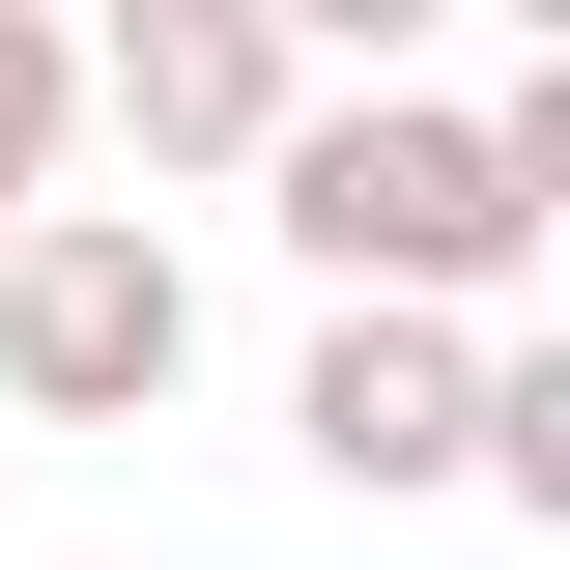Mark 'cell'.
<instances>
[{"label": "cell", "mask_w": 570, "mask_h": 570, "mask_svg": "<svg viewBox=\"0 0 570 570\" xmlns=\"http://www.w3.org/2000/svg\"><path fill=\"white\" fill-rule=\"evenodd\" d=\"M257 228L314 285H456V314H485L513 257H542V171H513V115H456V86H314V115H285V171H257Z\"/></svg>", "instance_id": "obj_1"}, {"label": "cell", "mask_w": 570, "mask_h": 570, "mask_svg": "<svg viewBox=\"0 0 570 570\" xmlns=\"http://www.w3.org/2000/svg\"><path fill=\"white\" fill-rule=\"evenodd\" d=\"M485 314L456 285H314V371H285V456L343 513H428V485H485Z\"/></svg>", "instance_id": "obj_2"}, {"label": "cell", "mask_w": 570, "mask_h": 570, "mask_svg": "<svg viewBox=\"0 0 570 570\" xmlns=\"http://www.w3.org/2000/svg\"><path fill=\"white\" fill-rule=\"evenodd\" d=\"M171 371H200V257L142 200H29L0 228V400L29 428H142Z\"/></svg>", "instance_id": "obj_3"}, {"label": "cell", "mask_w": 570, "mask_h": 570, "mask_svg": "<svg viewBox=\"0 0 570 570\" xmlns=\"http://www.w3.org/2000/svg\"><path fill=\"white\" fill-rule=\"evenodd\" d=\"M86 58H115V171H285V115H314L285 0H86Z\"/></svg>", "instance_id": "obj_4"}, {"label": "cell", "mask_w": 570, "mask_h": 570, "mask_svg": "<svg viewBox=\"0 0 570 570\" xmlns=\"http://www.w3.org/2000/svg\"><path fill=\"white\" fill-rule=\"evenodd\" d=\"M86 142H115V58H86V0H0V171L58 200Z\"/></svg>", "instance_id": "obj_5"}, {"label": "cell", "mask_w": 570, "mask_h": 570, "mask_svg": "<svg viewBox=\"0 0 570 570\" xmlns=\"http://www.w3.org/2000/svg\"><path fill=\"white\" fill-rule=\"evenodd\" d=\"M485 513H542V542H570V343L485 371Z\"/></svg>", "instance_id": "obj_6"}, {"label": "cell", "mask_w": 570, "mask_h": 570, "mask_svg": "<svg viewBox=\"0 0 570 570\" xmlns=\"http://www.w3.org/2000/svg\"><path fill=\"white\" fill-rule=\"evenodd\" d=\"M485 115H513V171H542V228H570V29H542L513 86H485Z\"/></svg>", "instance_id": "obj_7"}, {"label": "cell", "mask_w": 570, "mask_h": 570, "mask_svg": "<svg viewBox=\"0 0 570 570\" xmlns=\"http://www.w3.org/2000/svg\"><path fill=\"white\" fill-rule=\"evenodd\" d=\"M285 29H314V58H400V29H456V0H285Z\"/></svg>", "instance_id": "obj_8"}, {"label": "cell", "mask_w": 570, "mask_h": 570, "mask_svg": "<svg viewBox=\"0 0 570 570\" xmlns=\"http://www.w3.org/2000/svg\"><path fill=\"white\" fill-rule=\"evenodd\" d=\"M0 228H29V171H0Z\"/></svg>", "instance_id": "obj_9"}, {"label": "cell", "mask_w": 570, "mask_h": 570, "mask_svg": "<svg viewBox=\"0 0 570 570\" xmlns=\"http://www.w3.org/2000/svg\"><path fill=\"white\" fill-rule=\"evenodd\" d=\"M513 29H570V0H513Z\"/></svg>", "instance_id": "obj_10"}]
</instances>
